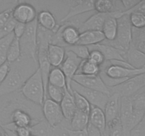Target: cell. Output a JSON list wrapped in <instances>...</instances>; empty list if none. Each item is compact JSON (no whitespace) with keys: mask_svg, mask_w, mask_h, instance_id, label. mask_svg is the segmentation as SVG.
Masks as SVG:
<instances>
[{"mask_svg":"<svg viewBox=\"0 0 145 136\" xmlns=\"http://www.w3.org/2000/svg\"><path fill=\"white\" fill-rule=\"evenodd\" d=\"M132 12H140L145 15V0L144 1H140V2L135 7H133V8L122 13V16L123 14H127V15H129Z\"/></svg>","mask_w":145,"mask_h":136,"instance_id":"60d3db41","label":"cell"},{"mask_svg":"<svg viewBox=\"0 0 145 136\" xmlns=\"http://www.w3.org/2000/svg\"><path fill=\"white\" fill-rule=\"evenodd\" d=\"M136 128H139V129H145V113H144V117H143L142 120V121L140 122V124H139Z\"/></svg>","mask_w":145,"mask_h":136,"instance_id":"bcb514c9","label":"cell"},{"mask_svg":"<svg viewBox=\"0 0 145 136\" xmlns=\"http://www.w3.org/2000/svg\"><path fill=\"white\" fill-rule=\"evenodd\" d=\"M66 55V50L63 46L50 43L48 46V58L51 66L59 67L63 62Z\"/></svg>","mask_w":145,"mask_h":136,"instance_id":"ffe728a7","label":"cell"},{"mask_svg":"<svg viewBox=\"0 0 145 136\" xmlns=\"http://www.w3.org/2000/svg\"><path fill=\"white\" fill-rule=\"evenodd\" d=\"M87 132L89 136H101L100 131L95 127H93V126H91L90 123L87 128Z\"/></svg>","mask_w":145,"mask_h":136,"instance_id":"f6af8a7d","label":"cell"},{"mask_svg":"<svg viewBox=\"0 0 145 136\" xmlns=\"http://www.w3.org/2000/svg\"><path fill=\"white\" fill-rule=\"evenodd\" d=\"M16 23V21L11 16V18L7 21V24L0 30V39L12 33Z\"/></svg>","mask_w":145,"mask_h":136,"instance_id":"8d00e7d4","label":"cell"},{"mask_svg":"<svg viewBox=\"0 0 145 136\" xmlns=\"http://www.w3.org/2000/svg\"><path fill=\"white\" fill-rule=\"evenodd\" d=\"M89 124V115L80 110H76L72 118L69 121L68 130H75V131L86 130Z\"/></svg>","mask_w":145,"mask_h":136,"instance_id":"d4e9b609","label":"cell"},{"mask_svg":"<svg viewBox=\"0 0 145 136\" xmlns=\"http://www.w3.org/2000/svg\"><path fill=\"white\" fill-rule=\"evenodd\" d=\"M89 51L90 52H89V60H90L96 65H99V67L101 66L106 61L103 54L98 50H91Z\"/></svg>","mask_w":145,"mask_h":136,"instance_id":"74e56055","label":"cell"},{"mask_svg":"<svg viewBox=\"0 0 145 136\" xmlns=\"http://www.w3.org/2000/svg\"><path fill=\"white\" fill-rule=\"evenodd\" d=\"M30 130L32 136H62L67 133L63 126L53 127L44 118L31 126Z\"/></svg>","mask_w":145,"mask_h":136,"instance_id":"4fadbf2b","label":"cell"},{"mask_svg":"<svg viewBox=\"0 0 145 136\" xmlns=\"http://www.w3.org/2000/svg\"><path fill=\"white\" fill-rule=\"evenodd\" d=\"M25 28H26V25L25 24L17 22L15 27H14V31H13L15 38H17L19 39L24 35V32L25 31Z\"/></svg>","mask_w":145,"mask_h":136,"instance_id":"b9f144b4","label":"cell"},{"mask_svg":"<svg viewBox=\"0 0 145 136\" xmlns=\"http://www.w3.org/2000/svg\"><path fill=\"white\" fill-rule=\"evenodd\" d=\"M14 7H10L0 12V30L12 16V11Z\"/></svg>","mask_w":145,"mask_h":136,"instance_id":"f35d334b","label":"cell"},{"mask_svg":"<svg viewBox=\"0 0 145 136\" xmlns=\"http://www.w3.org/2000/svg\"><path fill=\"white\" fill-rule=\"evenodd\" d=\"M14 38L15 36L12 33L0 39V66L7 62V51Z\"/></svg>","mask_w":145,"mask_h":136,"instance_id":"d6a6232c","label":"cell"},{"mask_svg":"<svg viewBox=\"0 0 145 136\" xmlns=\"http://www.w3.org/2000/svg\"><path fill=\"white\" fill-rule=\"evenodd\" d=\"M36 9L31 4L25 2H20L17 4L13 8L12 17L16 21V22L21 23L27 25L37 18Z\"/></svg>","mask_w":145,"mask_h":136,"instance_id":"8fae6325","label":"cell"},{"mask_svg":"<svg viewBox=\"0 0 145 136\" xmlns=\"http://www.w3.org/2000/svg\"><path fill=\"white\" fill-rule=\"evenodd\" d=\"M105 41V37L102 31H89L81 33L79 41L76 45L91 46V45L100 44Z\"/></svg>","mask_w":145,"mask_h":136,"instance_id":"7402d4cb","label":"cell"},{"mask_svg":"<svg viewBox=\"0 0 145 136\" xmlns=\"http://www.w3.org/2000/svg\"><path fill=\"white\" fill-rule=\"evenodd\" d=\"M120 98L121 96L118 94L114 92H112L111 94L109 96L103 110L106 116V123L120 118Z\"/></svg>","mask_w":145,"mask_h":136,"instance_id":"2e32d148","label":"cell"},{"mask_svg":"<svg viewBox=\"0 0 145 136\" xmlns=\"http://www.w3.org/2000/svg\"><path fill=\"white\" fill-rule=\"evenodd\" d=\"M126 62L134 69L145 68V53L131 45L127 51Z\"/></svg>","mask_w":145,"mask_h":136,"instance_id":"603a6c76","label":"cell"},{"mask_svg":"<svg viewBox=\"0 0 145 136\" xmlns=\"http://www.w3.org/2000/svg\"><path fill=\"white\" fill-rule=\"evenodd\" d=\"M117 35L114 41H103L101 43L111 45L117 49L127 52L131 45L132 40V26L130 24L129 15L123 14V16L117 18Z\"/></svg>","mask_w":145,"mask_h":136,"instance_id":"277c9868","label":"cell"},{"mask_svg":"<svg viewBox=\"0 0 145 136\" xmlns=\"http://www.w3.org/2000/svg\"><path fill=\"white\" fill-rule=\"evenodd\" d=\"M10 67H11V65L7 62L0 66V86L7 78L10 71Z\"/></svg>","mask_w":145,"mask_h":136,"instance_id":"ab89813d","label":"cell"},{"mask_svg":"<svg viewBox=\"0 0 145 136\" xmlns=\"http://www.w3.org/2000/svg\"><path fill=\"white\" fill-rule=\"evenodd\" d=\"M62 136H69V135H67V133H65V134H64V135H62Z\"/></svg>","mask_w":145,"mask_h":136,"instance_id":"816d5d0a","label":"cell"},{"mask_svg":"<svg viewBox=\"0 0 145 136\" xmlns=\"http://www.w3.org/2000/svg\"><path fill=\"white\" fill-rule=\"evenodd\" d=\"M37 22L38 26L46 31L55 33L58 28L55 16L48 10H42L37 14Z\"/></svg>","mask_w":145,"mask_h":136,"instance_id":"d6986e66","label":"cell"},{"mask_svg":"<svg viewBox=\"0 0 145 136\" xmlns=\"http://www.w3.org/2000/svg\"><path fill=\"white\" fill-rule=\"evenodd\" d=\"M70 87L72 91H74L84 96L91 103V106H96L100 108L102 110H104L105 106L107 103L110 95L84 87L74 81L71 82Z\"/></svg>","mask_w":145,"mask_h":136,"instance_id":"8992f818","label":"cell"},{"mask_svg":"<svg viewBox=\"0 0 145 136\" xmlns=\"http://www.w3.org/2000/svg\"><path fill=\"white\" fill-rule=\"evenodd\" d=\"M0 136H7L5 130H4L3 126H1V125H0Z\"/></svg>","mask_w":145,"mask_h":136,"instance_id":"c3c4849f","label":"cell"},{"mask_svg":"<svg viewBox=\"0 0 145 136\" xmlns=\"http://www.w3.org/2000/svg\"><path fill=\"white\" fill-rule=\"evenodd\" d=\"M70 8L65 16L61 20L62 23L67 22L76 16L81 15L84 13L89 12L94 10V1L87 0V1H71Z\"/></svg>","mask_w":145,"mask_h":136,"instance_id":"5bb4252c","label":"cell"},{"mask_svg":"<svg viewBox=\"0 0 145 136\" xmlns=\"http://www.w3.org/2000/svg\"><path fill=\"white\" fill-rule=\"evenodd\" d=\"M130 136H139V134L135 130H133L130 133Z\"/></svg>","mask_w":145,"mask_h":136,"instance_id":"681fc988","label":"cell"},{"mask_svg":"<svg viewBox=\"0 0 145 136\" xmlns=\"http://www.w3.org/2000/svg\"><path fill=\"white\" fill-rule=\"evenodd\" d=\"M23 62L20 60L11 64L10 71L7 78L0 86V98L21 90L23 84L27 79L24 72V59L21 58Z\"/></svg>","mask_w":145,"mask_h":136,"instance_id":"7a4b0ae2","label":"cell"},{"mask_svg":"<svg viewBox=\"0 0 145 136\" xmlns=\"http://www.w3.org/2000/svg\"><path fill=\"white\" fill-rule=\"evenodd\" d=\"M48 84L62 89H67L66 77L60 68L54 67L51 69L48 76Z\"/></svg>","mask_w":145,"mask_h":136,"instance_id":"4316f807","label":"cell"},{"mask_svg":"<svg viewBox=\"0 0 145 136\" xmlns=\"http://www.w3.org/2000/svg\"><path fill=\"white\" fill-rule=\"evenodd\" d=\"M21 58V50L19 39L14 38L9 45L7 54V62L11 65L19 60Z\"/></svg>","mask_w":145,"mask_h":136,"instance_id":"f1b7e54d","label":"cell"},{"mask_svg":"<svg viewBox=\"0 0 145 136\" xmlns=\"http://www.w3.org/2000/svg\"><path fill=\"white\" fill-rule=\"evenodd\" d=\"M67 89H62V88L57 87V86H53L48 84L46 89V96L48 99L53 101L57 103H60L62 100L63 99L65 94V91Z\"/></svg>","mask_w":145,"mask_h":136,"instance_id":"4dcf8cb0","label":"cell"},{"mask_svg":"<svg viewBox=\"0 0 145 136\" xmlns=\"http://www.w3.org/2000/svg\"><path fill=\"white\" fill-rule=\"evenodd\" d=\"M59 105H60L61 109H62L65 120L69 123L71 119L73 117L74 114L76 112V108L75 106L72 93L69 92L67 89H66V91H65V96H64L63 99L59 103Z\"/></svg>","mask_w":145,"mask_h":136,"instance_id":"cb8c5ba5","label":"cell"},{"mask_svg":"<svg viewBox=\"0 0 145 136\" xmlns=\"http://www.w3.org/2000/svg\"><path fill=\"white\" fill-rule=\"evenodd\" d=\"M134 130H135L138 133L139 136H145V129H139L135 128Z\"/></svg>","mask_w":145,"mask_h":136,"instance_id":"7dc6e473","label":"cell"},{"mask_svg":"<svg viewBox=\"0 0 145 136\" xmlns=\"http://www.w3.org/2000/svg\"><path fill=\"white\" fill-rule=\"evenodd\" d=\"M100 71L111 79H128L137 75L145 73V68L133 69L111 64L108 61H105L104 63L100 66Z\"/></svg>","mask_w":145,"mask_h":136,"instance_id":"5b68a950","label":"cell"},{"mask_svg":"<svg viewBox=\"0 0 145 136\" xmlns=\"http://www.w3.org/2000/svg\"><path fill=\"white\" fill-rule=\"evenodd\" d=\"M101 136H108V133H107V131H106V130H105L103 133H101Z\"/></svg>","mask_w":145,"mask_h":136,"instance_id":"f907efd6","label":"cell"},{"mask_svg":"<svg viewBox=\"0 0 145 136\" xmlns=\"http://www.w3.org/2000/svg\"><path fill=\"white\" fill-rule=\"evenodd\" d=\"M21 94L28 101L37 106H42L46 99L42 75L39 68L25 80L21 89Z\"/></svg>","mask_w":145,"mask_h":136,"instance_id":"6da1fadb","label":"cell"},{"mask_svg":"<svg viewBox=\"0 0 145 136\" xmlns=\"http://www.w3.org/2000/svg\"><path fill=\"white\" fill-rule=\"evenodd\" d=\"M145 87V73L130 78L121 84L111 88V92L117 93L120 96L130 97Z\"/></svg>","mask_w":145,"mask_h":136,"instance_id":"ba28073f","label":"cell"},{"mask_svg":"<svg viewBox=\"0 0 145 136\" xmlns=\"http://www.w3.org/2000/svg\"><path fill=\"white\" fill-rule=\"evenodd\" d=\"M131 45L145 53V26L141 28L132 27Z\"/></svg>","mask_w":145,"mask_h":136,"instance_id":"83f0119b","label":"cell"},{"mask_svg":"<svg viewBox=\"0 0 145 136\" xmlns=\"http://www.w3.org/2000/svg\"><path fill=\"white\" fill-rule=\"evenodd\" d=\"M66 132L69 136H89L88 135L87 129L84 130H79V131L66 129Z\"/></svg>","mask_w":145,"mask_h":136,"instance_id":"ee69618b","label":"cell"},{"mask_svg":"<svg viewBox=\"0 0 145 136\" xmlns=\"http://www.w3.org/2000/svg\"><path fill=\"white\" fill-rule=\"evenodd\" d=\"M30 108H25V105L14 109L9 117V123L14 127L31 128L37 121L29 112Z\"/></svg>","mask_w":145,"mask_h":136,"instance_id":"7c38bea8","label":"cell"},{"mask_svg":"<svg viewBox=\"0 0 145 136\" xmlns=\"http://www.w3.org/2000/svg\"><path fill=\"white\" fill-rule=\"evenodd\" d=\"M57 31L59 33L65 47L72 46L78 43L80 32L74 26L64 23L63 25L58 27Z\"/></svg>","mask_w":145,"mask_h":136,"instance_id":"9a60e30c","label":"cell"},{"mask_svg":"<svg viewBox=\"0 0 145 136\" xmlns=\"http://www.w3.org/2000/svg\"><path fill=\"white\" fill-rule=\"evenodd\" d=\"M42 113L44 119L52 126L57 127L63 126L65 127L67 121L63 116L59 103L46 99L42 106Z\"/></svg>","mask_w":145,"mask_h":136,"instance_id":"52a82bcc","label":"cell"},{"mask_svg":"<svg viewBox=\"0 0 145 136\" xmlns=\"http://www.w3.org/2000/svg\"><path fill=\"white\" fill-rule=\"evenodd\" d=\"M72 95H73L76 110H80V111L89 115L90 113L91 108V103L84 96H82V95L74 91H72Z\"/></svg>","mask_w":145,"mask_h":136,"instance_id":"1f68e13d","label":"cell"},{"mask_svg":"<svg viewBox=\"0 0 145 136\" xmlns=\"http://www.w3.org/2000/svg\"><path fill=\"white\" fill-rule=\"evenodd\" d=\"M109 14L96 13L91 16L86 21L81 23L80 25L78 27V29H79L80 33L89 31H101L103 24Z\"/></svg>","mask_w":145,"mask_h":136,"instance_id":"ac0fdd59","label":"cell"},{"mask_svg":"<svg viewBox=\"0 0 145 136\" xmlns=\"http://www.w3.org/2000/svg\"><path fill=\"white\" fill-rule=\"evenodd\" d=\"M38 30L37 20L27 24L24 35L19 38L21 57L37 62L38 55Z\"/></svg>","mask_w":145,"mask_h":136,"instance_id":"3957f363","label":"cell"},{"mask_svg":"<svg viewBox=\"0 0 145 136\" xmlns=\"http://www.w3.org/2000/svg\"><path fill=\"white\" fill-rule=\"evenodd\" d=\"M130 98L134 110L145 111V91H140Z\"/></svg>","mask_w":145,"mask_h":136,"instance_id":"836d02e7","label":"cell"},{"mask_svg":"<svg viewBox=\"0 0 145 136\" xmlns=\"http://www.w3.org/2000/svg\"><path fill=\"white\" fill-rule=\"evenodd\" d=\"M132 27L141 28L145 26V15L140 12H132L129 14Z\"/></svg>","mask_w":145,"mask_h":136,"instance_id":"d590c367","label":"cell"},{"mask_svg":"<svg viewBox=\"0 0 145 136\" xmlns=\"http://www.w3.org/2000/svg\"><path fill=\"white\" fill-rule=\"evenodd\" d=\"M72 81L76 82L84 87L88 89H93L102 92L106 94H111V89L106 86L103 83V80L101 78L100 75H75L74 76Z\"/></svg>","mask_w":145,"mask_h":136,"instance_id":"30bf717a","label":"cell"},{"mask_svg":"<svg viewBox=\"0 0 145 136\" xmlns=\"http://www.w3.org/2000/svg\"></svg>","mask_w":145,"mask_h":136,"instance_id":"f5cc1de1","label":"cell"},{"mask_svg":"<svg viewBox=\"0 0 145 136\" xmlns=\"http://www.w3.org/2000/svg\"><path fill=\"white\" fill-rule=\"evenodd\" d=\"M82 60L69 50H66V55L63 62L61 65L60 69L63 72L67 79V89L72 93L70 87V83L74 76L77 72Z\"/></svg>","mask_w":145,"mask_h":136,"instance_id":"9c48e42d","label":"cell"},{"mask_svg":"<svg viewBox=\"0 0 145 136\" xmlns=\"http://www.w3.org/2000/svg\"><path fill=\"white\" fill-rule=\"evenodd\" d=\"M118 31V21L117 18L113 16L112 14H110L106 18L103 28L102 33L105 37V41H113L116 38Z\"/></svg>","mask_w":145,"mask_h":136,"instance_id":"484cf974","label":"cell"},{"mask_svg":"<svg viewBox=\"0 0 145 136\" xmlns=\"http://www.w3.org/2000/svg\"><path fill=\"white\" fill-rule=\"evenodd\" d=\"M89 50H98L104 56L105 60H123L126 61L127 52L117 49L111 45H106L103 43L97 44L95 45L88 47Z\"/></svg>","mask_w":145,"mask_h":136,"instance_id":"e0dca14e","label":"cell"},{"mask_svg":"<svg viewBox=\"0 0 145 136\" xmlns=\"http://www.w3.org/2000/svg\"><path fill=\"white\" fill-rule=\"evenodd\" d=\"M89 118V123L98 129L101 133L106 130V120L103 110L96 106H91Z\"/></svg>","mask_w":145,"mask_h":136,"instance_id":"44dd1931","label":"cell"},{"mask_svg":"<svg viewBox=\"0 0 145 136\" xmlns=\"http://www.w3.org/2000/svg\"><path fill=\"white\" fill-rule=\"evenodd\" d=\"M66 50H69L73 52L74 55H76L78 58L84 60H87L89 58V48L87 46L81 45H75L72 46H67L65 47Z\"/></svg>","mask_w":145,"mask_h":136,"instance_id":"e575fe53","label":"cell"},{"mask_svg":"<svg viewBox=\"0 0 145 136\" xmlns=\"http://www.w3.org/2000/svg\"><path fill=\"white\" fill-rule=\"evenodd\" d=\"M120 1H121L125 11L130 10L140 2L139 0H121Z\"/></svg>","mask_w":145,"mask_h":136,"instance_id":"7bdbcfd3","label":"cell"},{"mask_svg":"<svg viewBox=\"0 0 145 136\" xmlns=\"http://www.w3.org/2000/svg\"><path fill=\"white\" fill-rule=\"evenodd\" d=\"M100 67L96 65L90 60H84L82 61L76 75H98L100 73Z\"/></svg>","mask_w":145,"mask_h":136,"instance_id":"f546056e","label":"cell"}]
</instances>
